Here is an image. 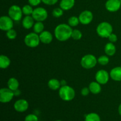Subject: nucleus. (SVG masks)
<instances>
[{
  "instance_id": "nucleus-1",
  "label": "nucleus",
  "mask_w": 121,
  "mask_h": 121,
  "mask_svg": "<svg viewBox=\"0 0 121 121\" xmlns=\"http://www.w3.org/2000/svg\"><path fill=\"white\" fill-rule=\"evenodd\" d=\"M72 31L73 29L69 24H60L57 26L54 29V37L59 41H67L72 37Z\"/></svg>"
},
{
  "instance_id": "nucleus-2",
  "label": "nucleus",
  "mask_w": 121,
  "mask_h": 121,
  "mask_svg": "<svg viewBox=\"0 0 121 121\" xmlns=\"http://www.w3.org/2000/svg\"><path fill=\"white\" fill-rule=\"evenodd\" d=\"M59 95L61 100L69 102L73 100L76 96L74 89L68 85L61 86L59 90Z\"/></svg>"
},
{
  "instance_id": "nucleus-3",
  "label": "nucleus",
  "mask_w": 121,
  "mask_h": 121,
  "mask_svg": "<svg viewBox=\"0 0 121 121\" xmlns=\"http://www.w3.org/2000/svg\"><path fill=\"white\" fill-rule=\"evenodd\" d=\"M113 32V27L108 22L104 21L97 26L96 33L102 38H108Z\"/></svg>"
},
{
  "instance_id": "nucleus-4",
  "label": "nucleus",
  "mask_w": 121,
  "mask_h": 121,
  "mask_svg": "<svg viewBox=\"0 0 121 121\" xmlns=\"http://www.w3.org/2000/svg\"><path fill=\"white\" fill-rule=\"evenodd\" d=\"M98 63V59L94 55L91 54H86L82 58L80 65L85 69H91L95 67Z\"/></svg>"
},
{
  "instance_id": "nucleus-5",
  "label": "nucleus",
  "mask_w": 121,
  "mask_h": 121,
  "mask_svg": "<svg viewBox=\"0 0 121 121\" xmlns=\"http://www.w3.org/2000/svg\"><path fill=\"white\" fill-rule=\"evenodd\" d=\"M24 43L27 47L30 48H35L37 47L41 42L40 40L39 35L37 33H28L24 37Z\"/></svg>"
},
{
  "instance_id": "nucleus-6",
  "label": "nucleus",
  "mask_w": 121,
  "mask_h": 121,
  "mask_svg": "<svg viewBox=\"0 0 121 121\" xmlns=\"http://www.w3.org/2000/svg\"><path fill=\"white\" fill-rule=\"evenodd\" d=\"M8 16L13 19L14 21H18L21 20L22 17V8L17 5H13L9 7L8 11Z\"/></svg>"
},
{
  "instance_id": "nucleus-7",
  "label": "nucleus",
  "mask_w": 121,
  "mask_h": 121,
  "mask_svg": "<svg viewBox=\"0 0 121 121\" xmlns=\"http://www.w3.org/2000/svg\"><path fill=\"white\" fill-rule=\"evenodd\" d=\"M31 16L36 21H45L48 17V12L43 7H37L34 8Z\"/></svg>"
},
{
  "instance_id": "nucleus-8",
  "label": "nucleus",
  "mask_w": 121,
  "mask_h": 121,
  "mask_svg": "<svg viewBox=\"0 0 121 121\" xmlns=\"http://www.w3.org/2000/svg\"><path fill=\"white\" fill-rule=\"evenodd\" d=\"M14 96V91L8 87L2 88L0 90V102L3 104L9 102L13 99Z\"/></svg>"
},
{
  "instance_id": "nucleus-9",
  "label": "nucleus",
  "mask_w": 121,
  "mask_h": 121,
  "mask_svg": "<svg viewBox=\"0 0 121 121\" xmlns=\"http://www.w3.org/2000/svg\"><path fill=\"white\" fill-rule=\"evenodd\" d=\"M14 20L9 16L4 15L0 18V28L1 30L7 31L13 28Z\"/></svg>"
},
{
  "instance_id": "nucleus-10",
  "label": "nucleus",
  "mask_w": 121,
  "mask_h": 121,
  "mask_svg": "<svg viewBox=\"0 0 121 121\" xmlns=\"http://www.w3.org/2000/svg\"><path fill=\"white\" fill-rule=\"evenodd\" d=\"M110 74L105 70H100L98 71L95 74L96 81L100 85H105L109 82Z\"/></svg>"
},
{
  "instance_id": "nucleus-11",
  "label": "nucleus",
  "mask_w": 121,
  "mask_h": 121,
  "mask_svg": "<svg viewBox=\"0 0 121 121\" xmlns=\"http://www.w3.org/2000/svg\"><path fill=\"white\" fill-rule=\"evenodd\" d=\"M78 17L80 24L83 25H88L93 20V15L90 11L85 10L80 13Z\"/></svg>"
},
{
  "instance_id": "nucleus-12",
  "label": "nucleus",
  "mask_w": 121,
  "mask_h": 121,
  "mask_svg": "<svg viewBox=\"0 0 121 121\" xmlns=\"http://www.w3.org/2000/svg\"><path fill=\"white\" fill-rule=\"evenodd\" d=\"M29 107V104L26 99H21L17 100L14 104V108L17 112H26Z\"/></svg>"
},
{
  "instance_id": "nucleus-13",
  "label": "nucleus",
  "mask_w": 121,
  "mask_h": 121,
  "mask_svg": "<svg viewBox=\"0 0 121 121\" xmlns=\"http://www.w3.org/2000/svg\"><path fill=\"white\" fill-rule=\"evenodd\" d=\"M121 4L119 0H107L105 3V8L108 11L117 12L121 8Z\"/></svg>"
},
{
  "instance_id": "nucleus-14",
  "label": "nucleus",
  "mask_w": 121,
  "mask_h": 121,
  "mask_svg": "<svg viewBox=\"0 0 121 121\" xmlns=\"http://www.w3.org/2000/svg\"><path fill=\"white\" fill-rule=\"evenodd\" d=\"M40 40L41 43L46 44H48L53 41V36L49 31H43L39 34Z\"/></svg>"
},
{
  "instance_id": "nucleus-15",
  "label": "nucleus",
  "mask_w": 121,
  "mask_h": 121,
  "mask_svg": "<svg viewBox=\"0 0 121 121\" xmlns=\"http://www.w3.org/2000/svg\"><path fill=\"white\" fill-rule=\"evenodd\" d=\"M110 78L114 81H121V66L112 69L109 73Z\"/></svg>"
},
{
  "instance_id": "nucleus-16",
  "label": "nucleus",
  "mask_w": 121,
  "mask_h": 121,
  "mask_svg": "<svg viewBox=\"0 0 121 121\" xmlns=\"http://www.w3.org/2000/svg\"><path fill=\"white\" fill-rule=\"evenodd\" d=\"M34 19L31 15H26L22 21V26L25 29H30L33 27L34 24Z\"/></svg>"
},
{
  "instance_id": "nucleus-17",
  "label": "nucleus",
  "mask_w": 121,
  "mask_h": 121,
  "mask_svg": "<svg viewBox=\"0 0 121 121\" xmlns=\"http://www.w3.org/2000/svg\"><path fill=\"white\" fill-rule=\"evenodd\" d=\"M74 4L75 0H61L59 6L64 11H69L74 7Z\"/></svg>"
},
{
  "instance_id": "nucleus-18",
  "label": "nucleus",
  "mask_w": 121,
  "mask_h": 121,
  "mask_svg": "<svg viewBox=\"0 0 121 121\" xmlns=\"http://www.w3.org/2000/svg\"><path fill=\"white\" fill-rule=\"evenodd\" d=\"M90 92L94 95H98L101 92V85L98 82H92L89 85Z\"/></svg>"
},
{
  "instance_id": "nucleus-19",
  "label": "nucleus",
  "mask_w": 121,
  "mask_h": 121,
  "mask_svg": "<svg viewBox=\"0 0 121 121\" xmlns=\"http://www.w3.org/2000/svg\"><path fill=\"white\" fill-rule=\"evenodd\" d=\"M104 50H105V54L107 56H113L115 54L117 48H116L115 46L113 43L109 42L108 43L105 45Z\"/></svg>"
},
{
  "instance_id": "nucleus-20",
  "label": "nucleus",
  "mask_w": 121,
  "mask_h": 121,
  "mask_svg": "<svg viewBox=\"0 0 121 121\" xmlns=\"http://www.w3.org/2000/svg\"><path fill=\"white\" fill-rule=\"evenodd\" d=\"M48 87L52 91H57L59 90L61 87V83L60 81L56 79H52L48 82L47 83Z\"/></svg>"
},
{
  "instance_id": "nucleus-21",
  "label": "nucleus",
  "mask_w": 121,
  "mask_h": 121,
  "mask_svg": "<svg viewBox=\"0 0 121 121\" xmlns=\"http://www.w3.org/2000/svg\"><path fill=\"white\" fill-rule=\"evenodd\" d=\"M7 86L9 89L14 91L18 89L20 84H19L18 80L16 78H11L8 79V82H7Z\"/></svg>"
},
{
  "instance_id": "nucleus-22",
  "label": "nucleus",
  "mask_w": 121,
  "mask_h": 121,
  "mask_svg": "<svg viewBox=\"0 0 121 121\" xmlns=\"http://www.w3.org/2000/svg\"><path fill=\"white\" fill-rule=\"evenodd\" d=\"M11 64V60L8 56L5 55H1L0 56V67L1 69L8 68Z\"/></svg>"
},
{
  "instance_id": "nucleus-23",
  "label": "nucleus",
  "mask_w": 121,
  "mask_h": 121,
  "mask_svg": "<svg viewBox=\"0 0 121 121\" xmlns=\"http://www.w3.org/2000/svg\"><path fill=\"white\" fill-rule=\"evenodd\" d=\"M85 121H101L100 117L98 113L92 112L85 115Z\"/></svg>"
},
{
  "instance_id": "nucleus-24",
  "label": "nucleus",
  "mask_w": 121,
  "mask_h": 121,
  "mask_svg": "<svg viewBox=\"0 0 121 121\" xmlns=\"http://www.w3.org/2000/svg\"><path fill=\"white\" fill-rule=\"evenodd\" d=\"M44 26L43 22L41 21H36L33 26V31L34 33L38 34H40V33H42L44 31Z\"/></svg>"
},
{
  "instance_id": "nucleus-25",
  "label": "nucleus",
  "mask_w": 121,
  "mask_h": 121,
  "mask_svg": "<svg viewBox=\"0 0 121 121\" xmlns=\"http://www.w3.org/2000/svg\"><path fill=\"white\" fill-rule=\"evenodd\" d=\"M22 11L23 14L26 16V15H31L33 13V11H34V9L33 8V6L30 4H27L25 5L24 6L22 7Z\"/></svg>"
},
{
  "instance_id": "nucleus-26",
  "label": "nucleus",
  "mask_w": 121,
  "mask_h": 121,
  "mask_svg": "<svg viewBox=\"0 0 121 121\" xmlns=\"http://www.w3.org/2000/svg\"><path fill=\"white\" fill-rule=\"evenodd\" d=\"M79 23H80V21H79V17H77L76 16L70 17L68 20V24L72 27H76Z\"/></svg>"
},
{
  "instance_id": "nucleus-27",
  "label": "nucleus",
  "mask_w": 121,
  "mask_h": 121,
  "mask_svg": "<svg viewBox=\"0 0 121 121\" xmlns=\"http://www.w3.org/2000/svg\"><path fill=\"white\" fill-rule=\"evenodd\" d=\"M109 62V59L108 56L102 55L98 59V63L102 66H106Z\"/></svg>"
},
{
  "instance_id": "nucleus-28",
  "label": "nucleus",
  "mask_w": 121,
  "mask_h": 121,
  "mask_svg": "<svg viewBox=\"0 0 121 121\" xmlns=\"http://www.w3.org/2000/svg\"><path fill=\"white\" fill-rule=\"evenodd\" d=\"M82 37V33L79 30H73L72 34V38L75 40H79Z\"/></svg>"
},
{
  "instance_id": "nucleus-29",
  "label": "nucleus",
  "mask_w": 121,
  "mask_h": 121,
  "mask_svg": "<svg viewBox=\"0 0 121 121\" xmlns=\"http://www.w3.org/2000/svg\"><path fill=\"white\" fill-rule=\"evenodd\" d=\"M63 11L60 7L55 8L52 11V15L54 17L59 18L63 15Z\"/></svg>"
},
{
  "instance_id": "nucleus-30",
  "label": "nucleus",
  "mask_w": 121,
  "mask_h": 121,
  "mask_svg": "<svg viewBox=\"0 0 121 121\" xmlns=\"http://www.w3.org/2000/svg\"><path fill=\"white\" fill-rule=\"evenodd\" d=\"M6 35H7V38L9 40H14L17 37V34L16 31L12 28V29L7 31V33H6Z\"/></svg>"
},
{
  "instance_id": "nucleus-31",
  "label": "nucleus",
  "mask_w": 121,
  "mask_h": 121,
  "mask_svg": "<svg viewBox=\"0 0 121 121\" xmlns=\"http://www.w3.org/2000/svg\"><path fill=\"white\" fill-rule=\"evenodd\" d=\"M24 121H39V118L37 115L31 113L26 116Z\"/></svg>"
},
{
  "instance_id": "nucleus-32",
  "label": "nucleus",
  "mask_w": 121,
  "mask_h": 121,
  "mask_svg": "<svg viewBox=\"0 0 121 121\" xmlns=\"http://www.w3.org/2000/svg\"><path fill=\"white\" fill-rule=\"evenodd\" d=\"M59 0H42V2L47 5H53L57 4Z\"/></svg>"
},
{
  "instance_id": "nucleus-33",
  "label": "nucleus",
  "mask_w": 121,
  "mask_h": 121,
  "mask_svg": "<svg viewBox=\"0 0 121 121\" xmlns=\"http://www.w3.org/2000/svg\"><path fill=\"white\" fill-rule=\"evenodd\" d=\"M28 4L33 7H37L40 4L42 0H28Z\"/></svg>"
},
{
  "instance_id": "nucleus-34",
  "label": "nucleus",
  "mask_w": 121,
  "mask_h": 121,
  "mask_svg": "<svg viewBox=\"0 0 121 121\" xmlns=\"http://www.w3.org/2000/svg\"><path fill=\"white\" fill-rule=\"evenodd\" d=\"M108 39H109V40L110 42L114 43L117 42V40H118V37H117V35H116L115 34H114V33H112V34H111V35L108 37Z\"/></svg>"
},
{
  "instance_id": "nucleus-35",
  "label": "nucleus",
  "mask_w": 121,
  "mask_h": 121,
  "mask_svg": "<svg viewBox=\"0 0 121 121\" xmlns=\"http://www.w3.org/2000/svg\"><path fill=\"white\" fill-rule=\"evenodd\" d=\"M90 90L89 88L87 87H85L81 90V94L82 96H87L90 93Z\"/></svg>"
},
{
  "instance_id": "nucleus-36",
  "label": "nucleus",
  "mask_w": 121,
  "mask_h": 121,
  "mask_svg": "<svg viewBox=\"0 0 121 121\" xmlns=\"http://www.w3.org/2000/svg\"><path fill=\"white\" fill-rule=\"evenodd\" d=\"M21 91H20L18 89L14 91V96H20V95H21Z\"/></svg>"
},
{
  "instance_id": "nucleus-37",
  "label": "nucleus",
  "mask_w": 121,
  "mask_h": 121,
  "mask_svg": "<svg viewBox=\"0 0 121 121\" xmlns=\"http://www.w3.org/2000/svg\"><path fill=\"white\" fill-rule=\"evenodd\" d=\"M60 83H61V86H65V85H67V82H66L65 80H61V81H60Z\"/></svg>"
},
{
  "instance_id": "nucleus-38",
  "label": "nucleus",
  "mask_w": 121,
  "mask_h": 121,
  "mask_svg": "<svg viewBox=\"0 0 121 121\" xmlns=\"http://www.w3.org/2000/svg\"><path fill=\"white\" fill-rule=\"evenodd\" d=\"M118 113H119V115L121 117V104L119 105V107H118Z\"/></svg>"
},
{
  "instance_id": "nucleus-39",
  "label": "nucleus",
  "mask_w": 121,
  "mask_h": 121,
  "mask_svg": "<svg viewBox=\"0 0 121 121\" xmlns=\"http://www.w3.org/2000/svg\"><path fill=\"white\" fill-rule=\"evenodd\" d=\"M61 121V120H56V121Z\"/></svg>"
},
{
  "instance_id": "nucleus-40",
  "label": "nucleus",
  "mask_w": 121,
  "mask_h": 121,
  "mask_svg": "<svg viewBox=\"0 0 121 121\" xmlns=\"http://www.w3.org/2000/svg\"><path fill=\"white\" fill-rule=\"evenodd\" d=\"M119 1H120V2H121V0H119Z\"/></svg>"
}]
</instances>
